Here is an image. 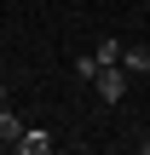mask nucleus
<instances>
[{"instance_id": "1", "label": "nucleus", "mask_w": 150, "mask_h": 155, "mask_svg": "<svg viewBox=\"0 0 150 155\" xmlns=\"http://www.w3.org/2000/svg\"><path fill=\"white\" fill-rule=\"evenodd\" d=\"M87 86H92L104 104H121V92H127V69H121V63H98Z\"/></svg>"}, {"instance_id": "3", "label": "nucleus", "mask_w": 150, "mask_h": 155, "mask_svg": "<svg viewBox=\"0 0 150 155\" xmlns=\"http://www.w3.org/2000/svg\"><path fill=\"white\" fill-rule=\"evenodd\" d=\"M116 63H121L127 75H150V52H145V46H121V58H116Z\"/></svg>"}, {"instance_id": "4", "label": "nucleus", "mask_w": 150, "mask_h": 155, "mask_svg": "<svg viewBox=\"0 0 150 155\" xmlns=\"http://www.w3.org/2000/svg\"><path fill=\"white\" fill-rule=\"evenodd\" d=\"M17 138H23L17 115H12V109H0V144H6V150H17Z\"/></svg>"}, {"instance_id": "5", "label": "nucleus", "mask_w": 150, "mask_h": 155, "mask_svg": "<svg viewBox=\"0 0 150 155\" xmlns=\"http://www.w3.org/2000/svg\"><path fill=\"white\" fill-rule=\"evenodd\" d=\"M92 58H98V63H116V58H121V40H98Z\"/></svg>"}, {"instance_id": "2", "label": "nucleus", "mask_w": 150, "mask_h": 155, "mask_svg": "<svg viewBox=\"0 0 150 155\" xmlns=\"http://www.w3.org/2000/svg\"><path fill=\"white\" fill-rule=\"evenodd\" d=\"M17 150H23V155H46V150H52V132H46V127H23Z\"/></svg>"}]
</instances>
